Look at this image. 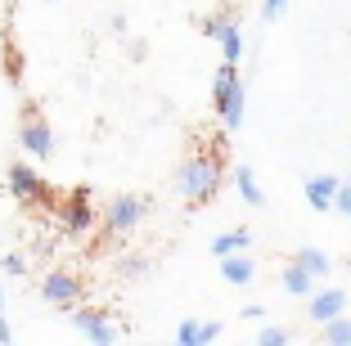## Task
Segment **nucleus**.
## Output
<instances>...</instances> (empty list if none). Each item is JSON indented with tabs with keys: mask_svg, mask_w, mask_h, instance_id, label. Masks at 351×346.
Listing matches in <instances>:
<instances>
[{
	"mask_svg": "<svg viewBox=\"0 0 351 346\" xmlns=\"http://www.w3.org/2000/svg\"><path fill=\"white\" fill-rule=\"evenodd\" d=\"M221 184H226V158H221V149H198L176 166V189L194 207L212 203L221 194Z\"/></svg>",
	"mask_w": 351,
	"mask_h": 346,
	"instance_id": "1",
	"label": "nucleus"
},
{
	"mask_svg": "<svg viewBox=\"0 0 351 346\" xmlns=\"http://www.w3.org/2000/svg\"><path fill=\"white\" fill-rule=\"evenodd\" d=\"M212 108H217V117H221V131H239V126H243L248 95H243L239 63H221L217 68V77H212Z\"/></svg>",
	"mask_w": 351,
	"mask_h": 346,
	"instance_id": "2",
	"label": "nucleus"
},
{
	"mask_svg": "<svg viewBox=\"0 0 351 346\" xmlns=\"http://www.w3.org/2000/svg\"><path fill=\"white\" fill-rule=\"evenodd\" d=\"M5 189H10L14 203H23V207H54V189L45 184V175L36 171V166H27V162H10Z\"/></svg>",
	"mask_w": 351,
	"mask_h": 346,
	"instance_id": "3",
	"label": "nucleus"
},
{
	"mask_svg": "<svg viewBox=\"0 0 351 346\" xmlns=\"http://www.w3.org/2000/svg\"><path fill=\"white\" fill-rule=\"evenodd\" d=\"M99 225V212H95V203H90V189H73V194L59 203V230L68 238H86Z\"/></svg>",
	"mask_w": 351,
	"mask_h": 346,
	"instance_id": "4",
	"label": "nucleus"
},
{
	"mask_svg": "<svg viewBox=\"0 0 351 346\" xmlns=\"http://www.w3.org/2000/svg\"><path fill=\"white\" fill-rule=\"evenodd\" d=\"M145 216H149V198H140V194H117L113 203L104 207L99 225H104V234H131Z\"/></svg>",
	"mask_w": 351,
	"mask_h": 346,
	"instance_id": "5",
	"label": "nucleus"
},
{
	"mask_svg": "<svg viewBox=\"0 0 351 346\" xmlns=\"http://www.w3.org/2000/svg\"><path fill=\"white\" fill-rule=\"evenodd\" d=\"M68 319L90 346H117V337H122L117 324L108 319V310H95V306H68Z\"/></svg>",
	"mask_w": 351,
	"mask_h": 346,
	"instance_id": "6",
	"label": "nucleus"
},
{
	"mask_svg": "<svg viewBox=\"0 0 351 346\" xmlns=\"http://www.w3.org/2000/svg\"><path fill=\"white\" fill-rule=\"evenodd\" d=\"M19 144H23V153H32V158H36V162H50V158H54V131H50V122H45L36 108L23 112Z\"/></svg>",
	"mask_w": 351,
	"mask_h": 346,
	"instance_id": "7",
	"label": "nucleus"
},
{
	"mask_svg": "<svg viewBox=\"0 0 351 346\" xmlns=\"http://www.w3.org/2000/svg\"><path fill=\"white\" fill-rule=\"evenodd\" d=\"M198 32H203L207 41L221 45V59H226V63H239V59H243V50H248V45H243V32H239V23L226 18V14H212V18H203V23H198Z\"/></svg>",
	"mask_w": 351,
	"mask_h": 346,
	"instance_id": "8",
	"label": "nucleus"
},
{
	"mask_svg": "<svg viewBox=\"0 0 351 346\" xmlns=\"http://www.w3.org/2000/svg\"><path fill=\"white\" fill-rule=\"evenodd\" d=\"M347 306H351L347 288H333V284H315V293L306 297V319H311V324H329V319L347 315Z\"/></svg>",
	"mask_w": 351,
	"mask_h": 346,
	"instance_id": "9",
	"label": "nucleus"
},
{
	"mask_svg": "<svg viewBox=\"0 0 351 346\" xmlns=\"http://www.w3.org/2000/svg\"><path fill=\"white\" fill-rule=\"evenodd\" d=\"M82 293H86V288H82V279H77L73 270H50V275L41 279V297L50 306H63V310L82 301Z\"/></svg>",
	"mask_w": 351,
	"mask_h": 346,
	"instance_id": "10",
	"label": "nucleus"
},
{
	"mask_svg": "<svg viewBox=\"0 0 351 346\" xmlns=\"http://www.w3.org/2000/svg\"><path fill=\"white\" fill-rule=\"evenodd\" d=\"M221 333H226L221 319H180V328H176V346H212Z\"/></svg>",
	"mask_w": 351,
	"mask_h": 346,
	"instance_id": "11",
	"label": "nucleus"
},
{
	"mask_svg": "<svg viewBox=\"0 0 351 346\" xmlns=\"http://www.w3.org/2000/svg\"><path fill=\"white\" fill-rule=\"evenodd\" d=\"M338 184H342L338 175H306V207L311 212H329Z\"/></svg>",
	"mask_w": 351,
	"mask_h": 346,
	"instance_id": "12",
	"label": "nucleus"
},
{
	"mask_svg": "<svg viewBox=\"0 0 351 346\" xmlns=\"http://www.w3.org/2000/svg\"><path fill=\"white\" fill-rule=\"evenodd\" d=\"M252 275H257V261H252L248 252L221 256V279H226L230 288H243V284H252Z\"/></svg>",
	"mask_w": 351,
	"mask_h": 346,
	"instance_id": "13",
	"label": "nucleus"
},
{
	"mask_svg": "<svg viewBox=\"0 0 351 346\" xmlns=\"http://www.w3.org/2000/svg\"><path fill=\"white\" fill-rule=\"evenodd\" d=\"M293 261H298L302 270H306V275L315 279V284H324V279L333 275V256L324 252V247H302V252L293 256Z\"/></svg>",
	"mask_w": 351,
	"mask_h": 346,
	"instance_id": "14",
	"label": "nucleus"
},
{
	"mask_svg": "<svg viewBox=\"0 0 351 346\" xmlns=\"http://www.w3.org/2000/svg\"><path fill=\"white\" fill-rule=\"evenodd\" d=\"M248 247H252V230H243V225L212 238V256H217V261L221 256H234V252H248Z\"/></svg>",
	"mask_w": 351,
	"mask_h": 346,
	"instance_id": "15",
	"label": "nucleus"
},
{
	"mask_svg": "<svg viewBox=\"0 0 351 346\" xmlns=\"http://www.w3.org/2000/svg\"><path fill=\"white\" fill-rule=\"evenodd\" d=\"M234 189H239V198L248 207H261L266 203V194H261V184H257V175H252V166H234Z\"/></svg>",
	"mask_w": 351,
	"mask_h": 346,
	"instance_id": "16",
	"label": "nucleus"
},
{
	"mask_svg": "<svg viewBox=\"0 0 351 346\" xmlns=\"http://www.w3.org/2000/svg\"><path fill=\"white\" fill-rule=\"evenodd\" d=\"M279 284H284V293H289V297H311V293H315V279H311L298 261H293L289 270L279 275Z\"/></svg>",
	"mask_w": 351,
	"mask_h": 346,
	"instance_id": "17",
	"label": "nucleus"
},
{
	"mask_svg": "<svg viewBox=\"0 0 351 346\" xmlns=\"http://www.w3.org/2000/svg\"><path fill=\"white\" fill-rule=\"evenodd\" d=\"M320 342L324 346H351V315H338L329 324H320Z\"/></svg>",
	"mask_w": 351,
	"mask_h": 346,
	"instance_id": "18",
	"label": "nucleus"
},
{
	"mask_svg": "<svg viewBox=\"0 0 351 346\" xmlns=\"http://www.w3.org/2000/svg\"><path fill=\"white\" fill-rule=\"evenodd\" d=\"M252 346H289V328H279V324H266L257 333V342Z\"/></svg>",
	"mask_w": 351,
	"mask_h": 346,
	"instance_id": "19",
	"label": "nucleus"
},
{
	"mask_svg": "<svg viewBox=\"0 0 351 346\" xmlns=\"http://www.w3.org/2000/svg\"><path fill=\"white\" fill-rule=\"evenodd\" d=\"M145 270H149V256H122V265H117L122 279H145Z\"/></svg>",
	"mask_w": 351,
	"mask_h": 346,
	"instance_id": "20",
	"label": "nucleus"
},
{
	"mask_svg": "<svg viewBox=\"0 0 351 346\" xmlns=\"http://www.w3.org/2000/svg\"><path fill=\"white\" fill-rule=\"evenodd\" d=\"M0 270H5V275H14V279L27 275V256H23V252H5V256H0Z\"/></svg>",
	"mask_w": 351,
	"mask_h": 346,
	"instance_id": "21",
	"label": "nucleus"
},
{
	"mask_svg": "<svg viewBox=\"0 0 351 346\" xmlns=\"http://www.w3.org/2000/svg\"><path fill=\"white\" fill-rule=\"evenodd\" d=\"M289 14V0H261V23H279Z\"/></svg>",
	"mask_w": 351,
	"mask_h": 346,
	"instance_id": "22",
	"label": "nucleus"
},
{
	"mask_svg": "<svg viewBox=\"0 0 351 346\" xmlns=\"http://www.w3.org/2000/svg\"><path fill=\"white\" fill-rule=\"evenodd\" d=\"M329 212L351 216V180H342V184H338V194H333V207H329Z\"/></svg>",
	"mask_w": 351,
	"mask_h": 346,
	"instance_id": "23",
	"label": "nucleus"
},
{
	"mask_svg": "<svg viewBox=\"0 0 351 346\" xmlns=\"http://www.w3.org/2000/svg\"><path fill=\"white\" fill-rule=\"evenodd\" d=\"M5 72H10V82H19V77H23V54L19 50L5 54Z\"/></svg>",
	"mask_w": 351,
	"mask_h": 346,
	"instance_id": "24",
	"label": "nucleus"
},
{
	"mask_svg": "<svg viewBox=\"0 0 351 346\" xmlns=\"http://www.w3.org/2000/svg\"><path fill=\"white\" fill-rule=\"evenodd\" d=\"M0 346H14V333H10V319H5V293H0Z\"/></svg>",
	"mask_w": 351,
	"mask_h": 346,
	"instance_id": "25",
	"label": "nucleus"
},
{
	"mask_svg": "<svg viewBox=\"0 0 351 346\" xmlns=\"http://www.w3.org/2000/svg\"><path fill=\"white\" fill-rule=\"evenodd\" d=\"M243 319H266V306H257V301L243 306Z\"/></svg>",
	"mask_w": 351,
	"mask_h": 346,
	"instance_id": "26",
	"label": "nucleus"
},
{
	"mask_svg": "<svg viewBox=\"0 0 351 346\" xmlns=\"http://www.w3.org/2000/svg\"><path fill=\"white\" fill-rule=\"evenodd\" d=\"M45 5H59V0H45Z\"/></svg>",
	"mask_w": 351,
	"mask_h": 346,
	"instance_id": "27",
	"label": "nucleus"
},
{
	"mask_svg": "<svg viewBox=\"0 0 351 346\" xmlns=\"http://www.w3.org/2000/svg\"><path fill=\"white\" fill-rule=\"evenodd\" d=\"M347 180H351V175H347Z\"/></svg>",
	"mask_w": 351,
	"mask_h": 346,
	"instance_id": "28",
	"label": "nucleus"
}]
</instances>
